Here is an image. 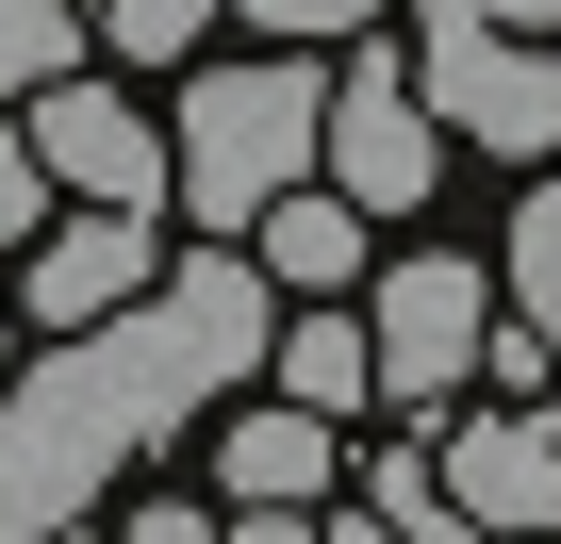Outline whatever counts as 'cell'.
I'll return each instance as SVG.
<instances>
[{
	"label": "cell",
	"instance_id": "obj_3",
	"mask_svg": "<svg viewBox=\"0 0 561 544\" xmlns=\"http://www.w3.org/2000/svg\"><path fill=\"white\" fill-rule=\"evenodd\" d=\"M413 100L462 149H495V165H545L561 149V50L512 34V18H462V0H413Z\"/></svg>",
	"mask_w": 561,
	"mask_h": 544
},
{
	"label": "cell",
	"instance_id": "obj_1",
	"mask_svg": "<svg viewBox=\"0 0 561 544\" xmlns=\"http://www.w3.org/2000/svg\"><path fill=\"white\" fill-rule=\"evenodd\" d=\"M264 264L248 247H165L149 298L50 331L34 363H0V544H50V528H100L116 478L149 445H182L215 413V380L264 363Z\"/></svg>",
	"mask_w": 561,
	"mask_h": 544
},
{
	"label": "cell",
	"instance_id": "obj_16",
	"mask_svg": "<svg viewBox=\"0 0 561 544\" xmlns=\"http://www.w3.org/2000/svg\"><path fill=\"white\" fill-rule=\"evenodd\" d=\"M231 18H264L280 50H331V34H364V18H380V0H231Z\"/></svg>",
	"mask_w": 561,
	"mask_h": 544
},
{
	"label": "cell",
	"instance_id": "obj_8",
	"mask_svg": "<svg viewBox=\"0 0 561 544\" xmlns=\"http://www.w3.org/2000/svg\"><path fill=\"white\" fill-rule=\"evenodd\" d=\"M18 132H34L50 198H133V215H165V116H149L133 83H83V67H50Z\"/></svg>",
	"mask_w": 561,
	"mask_h": 544
},
{
	"label": "cell",
	"instance_id": "obj_6",
	"mask_svg": "<svg viewBox=\"0 0 561 544\" xmlns=\"http://www.w3.org/2000/svg\"><path fill=\"white\" fill-rule=\"evenodd\" d=\"M331 495H347L331 413L264 396V413H231V429H215V528H248V544H298V528H331Z\"/></svg>",
	"mask_w": 561,
	"mask_h": 544
},
{
	"label": "cell",
	"instance_id": "obj_2",
	"mask_svg": "<svg viewBox=\"0 0 561 544\" xmlns=\"http://www.w3.org/2000/svg\"><path fill=\"white\" fill-rule=\"evenodd\" d=\"M314 83H331V50H280V34H264V67H198L165 116V215L248 231V198L314 182Z\"/></svg>",
	"mask_w": 561,
	"mask_h": 544
},
{
	"label": "cell",
	"instance_id": "obj_5",
	"mask_svg": "<svg viewBox=\"0 0 561 544\" xmlns=\"http://www.w3.org/2000/svg\"><path fill=\"white\" fill-rule=\"evenodd\" d=\"M479 331H495V264H479V247H413V264H364V363H380V396L446 413V396L479 380Z\"/></svg>",
	"mask_w": 561,
	"mask_h": 544
},
{
	"label": "cell",
	"instance_id": "obj_4",
	"mask_svg": "<svg viewBox=\"0 0 561 544\" xmlns=\"http://www.w3.org/2000/svg\"><path fill=\"white\" fill-rule=\"evenodd\" d=\"M314 182L364 198V215H430V182H446V116L413 100V50L331 34V83H314Z\"/></svg>",
	"mask_w": 561,
	"mask_h": 544
},
{
	"label": "cell",
	"instance_id": "obj_18",
	"mask_svg": "<svg viewBox=\"0 0 561 544\" xmlns=\"http://www.w3.org/2000/svg\"><path fill=\"white\" fill-rule=\"evenodd\" d=\"M133 544H215V495H149V511H116Z\"/></svg>",
	"mask_w": 561,
	"mask_h": 544
},
{
	"label": "cell",
	"instance_id": "obj_13",
	"mask_svg": "<svg viewBox=\"0 0 561 544\" xmlns=\"http://www.w3.org/2000/svg\"><path fill=\"white\" fill-rule=\"evenodd\" d=\"M331 528H413V544H462V511H446V462H430V445H380V462H364V511H331Z\"/></svg>",
	"mask_w": 561,
	"mask_h": 544
},
{
	"label": "cell",
	"instance_id": "obj_14",
	"mask_svg": "<svg viewBox=\"0 0 561 544\" xmlns=\"http://www.w3.org/2000/svg\"><path fill=\"white\" fill-rule=\"evenodd\" d=\"M215 18H231V0H100L83 34H100L116 67H198V34H215Z\"/></svg>",
	"mask_w": 561,
	"mask_h": 544
},
{
	"label": "cell",
	"instance_id": "obj_7",
	"mask_svg": "<svg viewBox=\"0 0 561 544\" xmlns=\"http://www.w3.org/2000/svg\"><path fill=\"white\" fill-rule=\"evenodd\" d=\"M149 264H165V215H133V198H50V215L18 231V314H34V331H83V314L149 298Z\"/></svg>",
	"mask_w": 561,
	"mask_h": 544
},
{
	"label": "cell",
	"instance_id": "obj_15",
	"mask_svg": "<svg viewBox=\"0 0 561 544\" xmlns=\"http://www.w3.org/2000/svg\"><path fill=\"white\" fill-rule=\"evenodd\" d=\"M100 34H83V0H0V100H34L50 67H83Z\"/></svg>",
	"mask_w": 561,
	"mask_h": 544
},
{
	"label": "cell",
	"instance_id": "obj_11",
	"mask_svg": "<svg viewBox=\"0 0 561 544\" xmlns=\"http://www.w3.org/2000/svg\"><path fill=\"white\" fill-rule=\"evenodd\" d=\"M248 380H280V396H298V413H331V429L380 396V363H364V314H347V298H298V331L264 314V363H248Z\"/></svg>",
	"mask_w": 561,
	"mask_h": 544
},
{
	"label": "cell",
	"instance_id": "obj_19",
	"mask_svg": "<svg viewBox=\"0 0 561 544\" xmlns=\"http://www.w3.org/2000/svg\"><path fill=\"white\" fill-rule=\"evenodd\" d=\"M0 363H18V298H0Z\"/></svg>",
	"mask_w": 561,
	"mask_h": 544
},
{
	"label": "cell",
	"instance_id": "obj_12",
	"mask_svg": "<svg viewBox=\"0 0 561 544\" xmlns=\"http://www.w3.org/2000/svg\"><path fill=\"white\" fill-rule=\"evenodd\" d=\"M495 247H512V298H528V347H545V380H561V149L528 165V215H512Z\"/></svg>",
	"mask_w": 561,
	"mask_h": 544
},
{
	"label": "cell",
	"instance_id": "obj_9",
	"mask_svg": "<svg viewBox=\"0 0 561 544\" xmlns=\"http://www.w3.org/2000/svg\"><path fill=\"white\" fill-rule=\"evenodd\" d=\"M446 511L462 528H561V413L512 396V413H446Z\"/></svg>",
	"mask_w": 561,
	"mask_h": 544
},
{
	"label": "cell",
	"instance_id": "obj_10",
	"mask_svg": "<svg viewBox=\"0 0 561 544\" xmlns=\"http://www.w3.org/2000/svg\"><path fill=\"white\" fill-rule=\"evenodd\" d=\"M364 231H380L364 198H331V182H280V198H248V231H231V247L264 264V298H347L364 264H380Z\"/></svg>",
	"mask_w": 561,
	"mask_h": 544
},
{
	"label": "cell",
	"instance_id": "obj_17",
	"mask_svg": "<svg viewBox=\"0 0 561 544\" xmlns=\"http://www.w3.org/2000/svg\"><path fill=\"white\" fill-rule=\"evenodd\" d=\"M50 215V165H34V132H18V100H0V247H18Z\"/></svg>",
	"mask_w": 561,
	"mask_h": 544
}]
</instances>
